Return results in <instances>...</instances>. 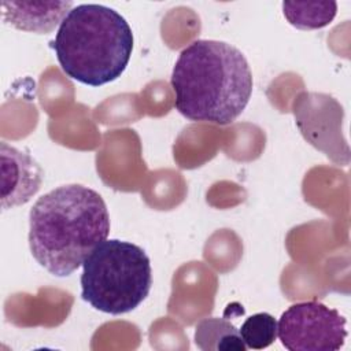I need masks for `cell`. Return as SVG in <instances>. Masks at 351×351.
Segmentation results:
<instances>
[{
	"mask_svg": "<svg viewBox=\"0 0 351 351\" xmlns=\"http://www.w3.org/2000/svg\"><path fill=\"white\" fill-rule=\"evenodd\" d=\"M110 233L103 197L81 184L58 186L43 195L29 214L32 256L47 271L67 277Z\"/></svg>",
	"mask_w": 351,
	"mask_h": 351,
	"instance_id": "cell-1",
	"label": "cell"
},
{
	"mask_svg": "<svg viewBox=\"0 0 351 351\" xmlns=\"http://www.w3.org/2000/svg\"><path fill=\"white\" fill-rule=\"evenodd\" d=\"M174 106L196 122L229 125L247 107L252 73L240 49L218 40H196L184 48L171 71Z\"/></svg>",
	"mask_w": 351,
	"mask_h": 351,
	"instance_id": "cell-2",
	"label": "cell"
},
{
	"mask_svg": "<svg viewBox=\"0 0 351 351\" xmlns=\"http://www.w3.org/2000/svg\"><path fill=\"white\" fill-rule=\"evenodd\" d=\"M52 48L69 78L101 86L125 71L133 51V33L114 8L78 4L62 21Z\"/></svg>",
	"mask_w": 351,
	"mask_h": 351,
	"instance_id": "cell-3",
	"label": "cell"
},
{
	"mask_svg": "<svg viewBox=\"0 0 351 351\" xmlns=\"http://www.w3.org/2000/svg\"><path fill=\"white\" fill-rule=\"evenodd\" d=\"M152 285L145 251L118 239L100 243L82 263L81 296L93 308L119 315L138 307Z\"/></svg>",
	"mask_w": 351,
	"mask_h": 351,
	"instance_id": "cell-4",
	"label": "cell"
},
{
	"mask_svg": "<svg viewBox=\"0 0 351 351\" xmlns=\"http://www.w3.org/2000/svg\"><path fill=\"white\" fill-rule=\"evenodd\" d=\"M277 336L289 351H337L347 337L346 318L321 302H299L281 314Z\"/></svg>",
	"mask_w": 351,
	"mask_h": 351,
	"instance_id": "cell-5",
	"label": "cell"
},
{
	"mask_svg": "<svg viewBox=\"0 0 351 351\" xmlns=\"http://www.w3.org/2000/svg\"><path fill=\"white\" fill-rule=\"evenodd\" d=\"M293 114L296 118V125L304 138L315 148L324 151L326 156H330L329 143H336L340 145V125L343 118L341 106L328 95L302 93L295 100Z\"/></svg>",
	"mask_w": 351,
	"mask_h": 351,
	"instance_id": "cell-6",
	"label": "cell"
},
{
	"mask_svg": "<svg viewBox=\"0 0 351 351\" xmlns=\"http://www.w3.org/2000/svg\"><path fill=\"white\" fill-rule=\"evenodd\" d=\"M1 160V208L8 210L26 204L41 188L44 171L26 151L5 141L0 143Z\"/></svg>",
	"mask_w": 351,
	"mask_h": 351,
	"instance_id": "cell-7",
	"label": "cell"
},
{
	"mask_svg": "<svg viewBox=\"0 0 351 351\" xmlns=\"http://www.w3.org/2000/svg\"><path fill=\"white\" fill-rule=\"evenodd\" d=\"M0 4L4 22L37 34L55 30L74 7L71 1H1Z\"/></svg>",
	"mask_w": 351,
	"mask_h": 351,
	"instance_id": "cell-8",
	"label": "cell"
},
{
	"mask_svg": "<svg viewBox=\"0 0 351 351\" xmlns=\"http://www.w3.org/2000/svg\"><path fill=\"white\" fill-rule=\"evenodd\" d=\"M195 343L203 351H245L239 329L226 318H203L195 328Z\"/></svg>",
	"mask_w": 351,
	"mask_h": 351,
	"instance_id": "cell-9",
	"label": "cell"
},
{
	"mask_svg": "<svg viewBox=\"0 0 351 351\" xmlns=\"http://www.w3.org/2000/svg\"><path fill=\"white\" fill-rule=\"evenodd\" d=\"M337 11L335 1H284L282 12L287 21L303 30L321 29L332 22Z\"/></svg>",
	"mask_w": 351,
	"mask_h": 351,
	"instance_id": "cell-10",
	"label": "cell"
},
{
	"mask_svg": "<svg viewBox=\"0 0 351 351\" xmlns=\"http://www.w3.org/2000/svg\"><path fill=\"white\" fill-rule=\"evenodd\" d=\"M239 333L247 348L263 350L277 337V321L269 313H256L243 322Z\"/></svg>",
	"mask_w": 351,
	"mask_h": 351,
	"instance_id": "cell-11",
	"label": "cell"
}]
</instances>
